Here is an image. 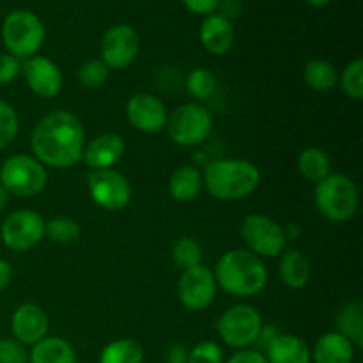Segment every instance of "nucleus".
<instances>
[{
    "mask_svg": "<svg viewBox=\"0 0 363 363\" xmlns=\"http://www.w3.org/2000/svg\"><path fill=\"white\" fill-rule=\"evenodd\" d=\"M218 293L215 273L204 264L183 269L177 284V296L186 311L202 312L215 301Z\"/></svg>",
    "mask_w": 363,
    "mask_h": 363,
    "instance_id": "nucleus-12",
    "label": "nucleus"
},
{
    "mask_svg": "<svg viewBox=\"0 0 363 363\" xmlns=\"http://www.w3.org/2000/svg\"><path fill=\"white\" fill-rule=\"evenodd\" d=\"M48 183L45 165L32 155L9 156L0 167V184L16 197H34Z\"/></svg>",
    "mask_w": 363,
    "mask_h": 363,
    "instance_id": "nucleus-6",
    "label": "nucleus"
},
{
    "mask_svg": "<svg viewBox=\"0 0 363 363\" xmlns=\"http://www.w3.org/2000/svg\"><path fill=\"white\" fill-rule=\"evenodd\" d=\"M332 163H330L328 155L319 147H307L298 156V170L301 177H305L311 183H321L325 177H328Z\"/></svg>",
    "mask_w": 363,
    "mask_h": 363,
    "instance_id": "nucleus-25",
    "label": "nucleus"
},
{
    "mask_svg": "<svg viewBox=\"0 0 363 363\" xmlns=\"http://www.w3.org/2000/svg\"><path fill=\"white\" fill-rule=\"evenodd\" d=\"M87 188L92 202L105 211H123L133 195L130 181L113 169L91 170Z\"/></svg>",
    "mask_w": 363,
    "mask_h": 363,
    "instance_id": "nucleus-11",
    "label": "nucleus"
},
{
    "mask_svg": "<svg viewBox=\"0 0 363 363\" xmlns=\"http://www.w3.org/2000/svg\"><path fill=\"white\" fill-rule=\"evenodd\" d=\"M202 172L195 165H183L172 172L169 179V194L177 202H191L202 191Z\"/></svg>",
    "mask_w": 363,
    "mask_h": 363,
    "instance_id": "nucleus-22",
    "label": "nucleus"
},
{
    "mask_svg": "<svg viewBox=\"0 0 363 363\" xmlns=\"http://www.w3.org/2000/svg\"><path fill=\"white\" fill-rule=\"evenodd\" d=\"M28 363H77V353L67 340L45 337L28 351Z\"/></svg>",
    "mask_w": 363,
    "mask_h": 363,
    "instance_id": "nucleus-23",
    "label": "nucleus"
},
{
    "mask_svg": "<svg viewBox=\"0 0 363 363\" xmlns=\"http://www.w3.org/2000/svg\"><path fill=\"white\" fill-rule=\"evenodd\" d=\"M236 32L233 21L220 14H209L201 25V43L211 55H225L234 45Z\"/></svg>",
    "mask_w": 363,
    "mask_h": 363,
    "instance_id": "nucleus-18",
    "label": "nucleus"
},
{
    "mask_svg": "<svg viewBox=\"0 0 363 363\" xmlns=\"http://www.w3.org/2000/svg\"><path fill=\"white\" fill-rule=\"evenodd\" d=\"M140 52L137 30L126 23L113 25L101 39V60L108 69H124L135 62Z\"/></svg>",
    "mask_w": 363,
    "mask_h": 363,
    "instance_id": "nucleus-13",
    "label": "nucleus"
},
{
    "mask_svg": "<svg viewBox=\"0 0 363 363\" xmlns=\"http://www.w3.org/2000/svg\"><path fill=\"white\" fill-rule=\"evenodd\" d=\"M0 363H28L27 346L18 342L14 337L0 339Z\"/></svg>",
    "mask_w": 363,
    "mask_h": 363,
    "instance_id": "nucleus-35",
    "label": "nucleus"
},
{
    "mask_svg": "<svg viewBox=\"0 0 363 363\" xmlns=\"http://www.w3.org/2000/svg\"><path fill=\"white\" fill-rule=\"evenodd\" d=\"M279 335V332H277V328L275 326H266V325H262V330H261V333H259V337H257V342L255 344H259V347H262V350H266V347L269 346V342H272L273 339H275V337Z\"/></svg>",
    "mask_w": 363,
    "mask_h": 363,
    "instance_id": "nucleus-40",
    "label": "nucleus"
},
{
    "mask_svg": "<svg viewBox=\"0 0 363 363\" xmlns=\"http://www.w3.org/2000/svg\"><path fill=\"white\" fill-rule=\"evenodd\" d=\"M45 25L32 11L16 9L4 18L2 41L7 53L16 59H30L38 55L45 43Z\"/></svg>",
    "mask_w": 363,
    "mask_h": 363,
    "instance_id": "nucleus-5",
    "label": "nucleus"
},
{
    "mask_svg": "<svg viewBox=\"0 0 363 363\" xmlns=\"http://www.w3.org/2000/svg\"><path fill=\"white\" fill-rule=\"evenodd\" d=\"M220 16L227 18V20H233V18H238L243 11V6H241L240 0H220L218 4Z\"/></svg>",
    "mask_w": 363,
    "mask_h": 363,
    "instance_id": "nucleus-39",
    "label": "nucleus"
},
{
    "mask_svg": "<svg viewBox=\"0 0 363 363\" xmlns=\"http://www.w3.org/2000/svg\"><path fill=\"white\" fill-rule=\"evenodd\" d=\"M167 133L179 147H195L208 140L213 130V117L199 103H184L167 117Z\"/></svg>",
    "mask_w": 363,
    "mask_h": 363,
    "instance_id": "nucleus-7",
    "label": "nucleus"
},
{
    "mask_svg": "<svg viewBox=\"0 0 363 363\" xmlns=\"http://www.w3.org/2000/svg\"><path fill=\"white\" fill-rule=\"evenodd\" d=\"M268 363H311L312 353L301 337L291 333H279L264 350Z\"/></svg>",
    "mask_w": 363,
    "mask_h": 363,
    "instance_id": "nucleus-19",
    "label": "nucleus"
},
{
    "mask_svg": "<svg viewBox=\"0 0 363 363\" xmlns=\"http://www.w3.org/2000/svg\"><path fill=\"white\" fill-rule=\"evenodd\" d=\"M311 353L314 363H353L354 360V346L339 332L319 337Z\"/></svg>",
    "mask_w": 363,
    "mask_h": 363,
    "instance_id": "nucleus-20",
    "label": "nucleus"
},
{
    "mask_svg": "<svg viewBox=\"0 0 363 363\" xmlns=\"http://www.w3.org/2000/svg\"><path fill=\"white\" fill-rule=\"evenodd\" d=\"M126 117L131 126L142 133H158L167 124V106L151 92H137L126 103Z\"/></svg>",
    "mask_w": 363,
    "mask_h": 363,
    "instance_id": "nucleus-14",
    "label": "nucleus"
},
{
    "mask_svg": "<svg viewBox=\"0 0 363 363\" xmlns=\"http://www.w3.org/2000/svg\"><path fill=\"white\" fill-rule=\"evenodd\" d=\"M284 233H286V238L287 240H296L298 236H300V225H296V223H291L287 229H284Z\"/></svg>",
    "mask_w": 363,
    "mask_h": 363,
    "instance_id": "nucleus-43",
    "label": "nucleus"
},
{
    "mask_svg": "<svg viewBox=\"0 0 363 363\" xmlns=\"http://www.w3.org/2000/svg\"><path fill=\"white\" fill-rule=\"evenodd\" d=\"M48 315L39 305L23 303L11 315L13 337L23 346H35L48 337Z\"/></svg>",
    "mask_w": 363,
    "mask_h": 363,
    "instance_id": "nucleus-16",
    "label": "nucleus"
},
{
    "mask_svg": "<svg viewBox=\"0 0 363 363\" xmlns=\"http://www.w3.org/2000/svg\"><path fill=\"white\" fill-rule=\"evenodd\" d=\"M218 80L215 74L206 67H195L186 77V91L197 101H206L215 94Z\"/></svg>",
    "mask_w": 363,
    "mask_h": 363,
    "instance_id": "nucleus-28",
    "label": "nucleus"
},
{
    "mask_svg": "<svg viewBox=\"0 0 363 363\" xmlns=\"http://www.w3.org/2000/svg\"><path fill=\"white\" fill-rule=\"evenodd\" d=\"M126 144L117 133H101L84 147L82 162L91 170L113 169L123 160Z\"/></svg>",
    "mask_w": 363,
    "mask_h": 363,
    "instance_id": "nucleus-17",
    "label": "nucleus"
},
{
    "mask_svg": "<svg viewBox=\"0 0 363 363\" xmlns=\"http://www.w3.org/2000/svg\"><path fill=\"white\" fill-rule=\"evenodd\" d=\"M144 350L133 339H117L106 344L99 354V363H142Z\"/></svg>",
    "mask_w": 363,
    "mask_h": 363,
    "instance_id": "nucleus-27",
    "label": "nucleus"
},
{
    "mask_svg": "<svg viewBox=\"0 0 363 363\" xmlns=\"http://www.w3.org/2000/svg\"><path fill=\"white\" fill-rule=\"evenodd\" d=\"M247 250L261 259L279 257L286 250L287 238L284 227L261 213L247 215L240 227Z\"/></svg>",
    "mask_w": 363,
    "mask_h": 363,
    "instance_id": "nucleus-8",
    "label": "nucleus"
},
{
    "mask_svg": "<svg viewBox=\"0 0 363 363\" xmlns=\"http://www.w3.org/2000/svg\"><path fill=\"white\" fill-rule=\"evenodd\" d=\"M202 181L216 201H241L257 190L261 172L248 160L222 158L206 165Z\"/></svg>",
    "mask_w": 363,
    "mask_h": 363,
    "instance_id": "nucleus-3",
    "label": "nucleus"
},
{
    "mask_svg": "<svg viewBox=\"0 0 363 363\" xmlns=\"http://www.w3.org/2000/svg\"><path fill=\"white\" fill-rule=\"evenodd\" d=\"M21 73V62L9 53H0V85H7Z\"/></svg>",
    "mask_w": 363,
    "mask_h": 363,
    "instance_id": "nucleus-36",
    "label": "nucleus"
},
{
    "mask_svg": "<svg viewBox=\"0 0 363 363\" xmlns=\"http://www.w3.org/2000/svg\"><path fill=\"white\" fill-rule=\"evenodd\" d=\"M188 363H223V350L211 340L199 342L188 351Z\"/></svg>",
    "mask_w": 363,
    "mask_h": 363,
    "instance_id": "nucleus-34",
    "label": "nucleus"
},
{
    "mask_svg": "<svg viewBox=\"0 0 363 363\" xmlns=\"http://www.w3.org/2000/svg\"><path fill=\"white\" fill-rule=\"evenodd\" d=\"M28 89L39 98H55L62 91V71L52 59L34 55L21 64Z\"/></svg>",
    "mask_w": 363,
    "mask_h": 363,
    "instance_id": "nucleus-15",
    "label": "nucleus"
},
{
    "mask_svg": "<svg viewBox=\"0 0 363 363\" xmlns=\"http://www.w3.org/2000/svg\"><path fill=\"white\" fill-rule=\"evenodd\" d=\"M45 236L55 245H71L80 236V225L69 216H57L45 222Z\"/></svg>",
    "mask_w": 363,
    "mask_h": 363,
    "instance_id": "nucleus-29",
    "label": "nucleus"
},
{
    "mask_svg": "<svg viewBox=\"0 0 363 363\" xmlns=\"http://www.w3.org/2000/svg\"><path fill=\"white\" fill-rule=\"evenodd\" d=\"M213 273L218 287L236 298L257 296L268 284V268L262 259L245 248L225 252Z\"/></svg>",
    "mask_w": 363,
    "mask_h": 363,
    "instance_id": "nucleus-2",
    "label": "nucleus"
},
{
    "mask_svg": "<svg viewBox=\"0 0 363 363\" xmlns=\"http://www.w3.org/2000/svg\"><path fill=\"white\" fill-rule=\"evenodd\" d=\"M169 363H188V350L184 346H172L167 354Z\"/></svg>",
    "mask_w": 363,
    "mask_h": 363,
    "instance_id": "nucleus-41",
    "label": "nucleus"
},
{
    "mask_svg": "<svg viewBox=\"0 0 363 363\" xmlns=\"http://www.w3.org/2000/svg\"><path fill=\"white\" fill-rule=\"evenodd\" d=\"M45 238V220L32 209H16L6 216L0 227V240L9 250L27 252Z\"/></svg>",
    "mask_w": 363,
    "mask_h": 363,
    "instance_id": "nucleus-10",
    "label": "nucleus"
},
{
    "mask_svg": "<svg viewBox=\"0 0 363 363\" xmlns=\"http://www.w3.org/2000/svg\"><path fill=\"white\" fill-rule=\"evenodd\" d=\"M172 261L177 268L188 269L202 264V247L194 238H181L172 247Z\"/></svg>",
    "mask_w": 363,
    "mask_h": 363,
    "instance_id": "nucleus-30",
    "label": "nucleus"
},
{
    "mask_svg": "<svg viewBox=\"0 0 363 363\" xmlns=\"http://www.w3.org/2000/svg\"><path fill=\"white\" fill-rule=\"evenodd\" d=\"M340 87L347 98L354 99V101L363 99V59L360 57L351 60L344 67L342 74H340Z\"/></svg>",
    "mask_w": 363,
    "mask_h": 363,
    "instance_id": "nucleus-31",
    "label": "nucleus"
},
{
    "mask_svg": "<svg viewBox=\"0 0 363 363\" xmlns=\"http://www.w3.org/2000/svg\"><path fill=\"white\" fill-rule=\"evenodd\" d=\"M262 330V318L250 305H234L220 315L216 332L220 339L234 350H248L257 342Z\"/></svg>",
    "mask_w": 363,
    "mask_h": 363,
    "instance_id": "nucleus-9",
    "label": "nucleus"
},
{
    "mask_svg": "<svg viewBox=\"0 0 363 363\" xmlns=\"http://www.w3.org/2000/svg\"><path fill=\"white\" fill-rule=\"evenodd\" d=\"M337 332L346 337L354 347H363V305L347 301L337 314Z\"/></svg>",
    "mask_w": 363,
    "mask_h": 363,
    "instance_id": "nucleus-24",
    "label": "nucleus"
},
{
    "mask_svg": "<svg viewBox=\"0 0 363 363\" xmlns=\"http://www.w3.org/2000/svg\"><path fill=\"white\" fill-rule=\"evenodd\" d=\"M280 279L289 289H303L311 282V261L298 248H289L280 254Z\"/></svg>",
    "mask_w": 363,
    "mask_h": 363,
    "instance_id": "nucleus-21",
    "label": "nucleus"
},
{
    "mask_svg": "<svg viewBox=\"0 0 363 363\" xmlns=\"http://www.w3.org/2000/svg\"><path fill=\"white\" fill-rule=\"evenodd\" d=\"M11 279H13V266L4 261V259H0V291L9 286Z\"/></svg>",
    "mask_w": 363,
    "mask_h": 363,
    "instance_id": "nucleus-42",
    "label": "nucleus"
},
{
    "mask_svg": "<svg viewBox=\"0 0 363 363\" xmlns=\"http://www.w3.org/2000/svg\"><path fill=\"white\" fill-rule=\"evenodd\" d=\"M85 147L84 124L67 110L41 117L30 135L32 156L53 169H71L82 162Z\"/></svg>",
    "mask_w": 363,
    "mask_h": 363,
    "instance_id": "nucleus-1",
    "label": "nucleus"
},
{
    "mask_svg": "<svg viewBox=\"0 0 363 363\" xmlns=\"http://www.w3.org/2000/svg\"><path fill=\"white\" fill-rule=\"evenodd\" d=\"M18 130H20V121L16 112L9 103L0 99V151L16 138Z\"/></svg>",
    "mask_w": 363,
    "mask_h": 363,
    "instance_id": "nucleus-33",
    "label": "nucleus"
},
{
    "mask_svg": "<svg viewBox=\"0 0 363 363\" xmlns=\"http://www.w3.org/2000/svg\"><path fill=\"white\" fill-rule=\"evenodd\" d=\"M225 363H268L264 354L257 350H238Z\"/></svg>",
    "mask_w": 363,
    "mask_h": 363,
    "instance_id": "nucleus-38",
    "label": "nucleus"
},
{
    "mask_svg": "<svg viewBox=\"0 0 363 363\" xmlns=\"http://www.w3.org/2000/svg\"><path fill=\"white\" fill-rule=\"evenodd\" d=\"M314 202L318 211L326 220L342 223L357 215L360 195L351 177L344 174H330L321 183L315 184Z\"/></svg>",
    "mask_w": 363,
    "mask_h": 363,
    "instance_id": "nucleus-4",
    "label": "nucleus"
},
{
    "mask_svg": "<svg viewBox=\"0 0 363 363\" xmlns=\"http://www.w3.org/2000/svg\"><path fill=\"white\" fill-rule=\"evenodd\" d=\"M7 202H9V191L0 184V213L7 208Z\"/></svg>",
    "mask_w": 363,
    "mask_h": 363,
    "instance_id": "nucleus-44",
    "label": "nucleus"
},
{
    "mask_svg": "<svg viewBox=\"0 0 363 363\" xmlns=\"http://www.w3.org/2000/svg\"><path fill=\"white\" fill-rule=\"evenodd\" d=\"M303 80L307 87H311L315 92H328L339 82V74H337L335 66L328 60L323 59H312L307 62L303 69Z\"/></svg>",
    "mask_w": 363,
    "mask_h": 363,
    "instance_id": "nucleus-26",
    "label": "nucleus"
},
{
    "mask_svg": "<svg viewBox=\"0 0 363 363\" xmlns=\"http://www.w3.org/2000/svg\"><path fill=\"white\" fill-rule=\"evenodd\" d=\"M110 69L101 59H91L84 62L78 69V82L85 89H99L108 80Z\"/></svg>",
    "mask_w": 363,
    "mask_h": 363,
    "instance_id": "nucleus-32",
    "label": "nucleus"
},
{
    "mask_svg": "<svg viewBox=\"0 0 363 363\" xmlns=\"http://www.w3.org/2000/svg\"><path fill=\"white\" fill-rule=\"evenodd\" d=\"M183 4L191 13L201 14V16H209V14H213L218 9L220 0H183Z\"/></svg>",
    "mask_w": 363,
    "mask_h": 363,
    "instance_id": "nucleus-37",
    "label": "nucleus"
},
{
    "mask_svg": "<svg viewBox=\"0 0 363 363\" xmlns=\"http://www.w3.org/2000/svg\"><path fill=\"white\" fill-rule=\"evenodd\" d=\"M307 2L314 7H325V6H328L330 0H307Z\"/></svg>",
    "mask_w": 363,
    "mask_h": 363,
    "instance_id": "nucleus-45",
    "label": "nucleus"
}]
</instances>
